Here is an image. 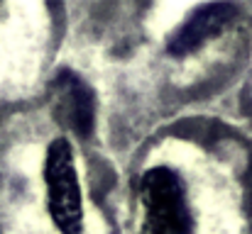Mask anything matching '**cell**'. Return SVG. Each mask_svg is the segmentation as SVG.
Masks as SVG:
<instances>
[{"mask_svg":"<svg viewBox=\"0 0 252 234\" xmlns=\"http://www.w3.org/2000/svg\"><path fill=\"white\" fill-rule=\"evenodd\" d=\"M145 234H191L189 203L181 178L164 166L150 168L140 185Z\"/></svg>","mask_w":252,"mask_h":234,"instance_id":"1","label":"cell"},{"mask_svg":"<svg viewBox=\"0 0 252 234\" xmlns=\"http://www.w3.org/2000/svg\"><path fill=\"white\" fill-rule=\"evenodd\" d=\"M233 15H235V5H228V2H211V5L196 7L189 15V20L171 34L169 54L186 56V54L196 52L211 37H216L233 20Z\"/></svg>","mask_w":252,"mask_h":234,"instance_id":"3","label":"cell"},{"mask_svg":"<svg viewBox=\"0 0 252 234\" xmlns=\"http://www.w3.org/2000/svg\"><path fill=\"white\" fill-rule=\"evenodd\" d=\"M44 181L49 195V215L64 234H79L84 225L81 190L74 166V152L66 139H54L47 149Z\"/></svg>","mask_w":252,"mask_h":234,"instance_id":"2","label":"cell"},{"mask_svg":"<svg viewBox=\"0 0 252 234\" xmlns=\"http://www.w3.org/2000/svg\"><path fill=\"white\" fill-rule=\"evenodd\" d=\"M57 107L64 122L79 134L88 137L93 132V93L81 78L71 71H62L54 80Z\"/></svg>","mask_w":252,"mask_h":234,"instance_id":"4","label":"cell"}]
</instances>
